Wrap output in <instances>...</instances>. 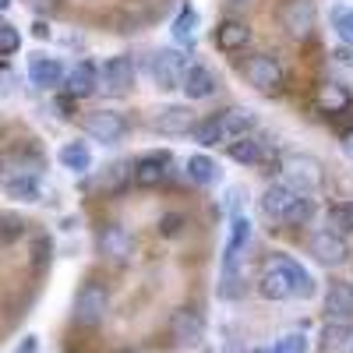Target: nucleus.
Segmentation results:
<instances>
[{
  "mask_svg": "<svg viewBox=\"0 0 353 353\" xmlns=\"http://www.w3.org/2000/svg\"><path fill=\"white\" fill-rule=\"evenodd\" d=\"M311 258L318 265H329V269H336V265H343L350 258V244L339 237V233L332 230H321L311 237Z\"/></svg>",
  "mask_w": 353,
  "mask_h": 353,
  "instance_id": "17",
  "label": "nucleus"
},
{
  "mask_svg": "<svg viewBox=\"0 0 353 353\" xmlns=\"http://www.w3.org/2000/svg\"><path fill=\"white\" fill-rule=\"evenodd\" d=\"M96 254H99L103 261L124 265V261H131V254H134V237H131L121 223H106V226L96 233Z\"/></svg>",
  "mask_w": 353,
  "mask_h": 353,
  "instance_id": "4",
  "label": "nucleus"
},
{
  "mask_svg": "<svg viewBox=\"0 0 353 353\" xmlns=\"http://www.w3.org/2000/svg\"><path fill=\"white\" fill-rule=\"evenodd\" d=\"M279 173H283L279 181H283L286 188H293L297 194H304V198L318 194L321 184H325L321 163L311 159V156H304V152H290V156H283V159H279Z\"/></svg>",
  "mask_w": 353,
  "mask_h": 353,
  "instance_id": "2",
  "label": "nucleus"
},
{
  "mask_svg": "<svg viewBox=\"0 0 353 353\" xmlns=\"http://www.w3.org/2000/svg\"><path fill=\"white\" fill-rule=\"evenodd\" d=\"M350 353H353V343H350Z\"/></svg>",
  "mask_w": 353,
  "mask_h": 353,
  "instance_id": "48",
  "label": "nucleus"
},
{
  "mask_svg": "<svg viewBox=\"0 0 353 353\" xmlns=\"http://www.w3.org/2000/svg\"><path fill=\"white\" fill-rule=\"evenodd\" d=\"M314 0H290V4L283 8V28L290 39H311L314 32Z\"/></svg>",
  "mask_w": 353,
  "mask_h": 353,
  "instance_id": "14",
  "label": "nucleus"
},
{
  "mask_svg": "<svg viewBox=\"0 0 353 353\" xmlns=\"http://www.w3.org/2000/svg\"><path fill=\"white\" fill-rule=\"evenodd\" d=\"M128 131H131L128 117H124V113H117V110H96V113H88V117H85V134H88V138H96V141H103V145L124 141Z\"/></svg>",
  "mask_w": 353,
  "mask_h": 353,
  "instance_id": "5",
  "label": "nucleus"
},
{
  "mask_svg": "<svg viewBox=\"0 0 353 353\" xmlns=\"http://www.w3.org/2000/svg\"><path fill=\"white\" fill-rule=\"evenodd\" d=\"M272 353H307V336L304 332H286L283 339H276Z\"/></svg>",
  "mask_w": 353,
  "mask_h": 353,
  "instance_id": "35",
  "label": "nucleus"
},
{
  "mask_svg": "<svg viewBox=\"0 0 353 353\" xmlns=\"http://www.w3.org/2000/svg\"><path fill=\"white\" fill-rule=\"evenodd\" d=\"M96 88H99V68L96 64H74L68 74H64V92L68 99H88V96H96Z\"/></svg>",
  "mask_w": 353,
  "mask_h": 353,
  "instance_id": "18",
  "label": "nucleus"
},
{
  "mask_svg": "<svg viewBox=\"0 0 353 353\" xmlns=\"http://www.w3.org/2000/svg\"><path fill=\"white\" fill-rule=\"evenodd\" d=\"M181 88H184V96L188 99H212L216 92H219V78H216V71L209 68V64H188V71H184V81H181Z\"/></svg>",
  "mask_w": 353,
  "mask_h": 353,
  "instance_id": "15",
  "label": "nucleus"
},
{
  "mask_svg": "<svg viewBox=\"0 0 353 353\" xmlns=\"http://www.w3.org/2000/svg\"><path fill=\"white\" fill-rule=\"evenodd\" d=\"M141 4H149V0H141ZM163 8H166V0H156V8L149 11V21H156V18H163Z\"/></svg>",
  "mask_w": 353,
  "mask_h": 353,
  "instance_id": "43",
  "label": "nucleus"
},
{
  "mask_svg": "<svg viewBox=\"0 0 353 353\" xmlns=\"http://www.w3.org/2000/svg\"><path fill=\"white\" fill-rule=\"evenodd\" d=\"M188 176H191L198 188H209V184L219 181V163L212 156H205V152H194L188 159Z\"/></svg>",
  "mask_w": 353,
  "mask_h": 353,
  "instance_id": "24",
  "label": "nucleus"
},
{
  "mask_svg": "<svg viewBox=\"0 0 353 353\" xmlns=\"http://www.w3.org/2000/svg\"><path fill=\"white\" fill-rule=\"evenodd\" d=\"M325 318L329 321H350L353 318V286L350 283H329V290H325Z\"/></svg>",
  "mask_w": 353,
  "mask_h": 353,
  "instance_id": "21",
  "label": "nucleus"
},
{
  "mask_svg": "<svg viewBox=\"0 0 353 353\" xmlns=\"http://www.w3.org/2000/svg\"><path fill=\"white\" fill-rule=\"evenodd\" d=\"M286 272H290V279H293V297H301V301H311L314 293H318V279L304 269L301 261H293V258H286Z\"/></svg>",
  "mask_w": 353,
  "mask_h": 353,
  "instance_id": "25",
  "label": "nucleus"
},
{
  "mask_svg": "<svg viewBox=\"0 0 353 353\" xmlns=\"http://www.w3.org/2000/svg\"><path fill=\"white\" fill-rule=\"evenodd\" d=\"M170 28H173V36L188 46V43L194 39V28H198V11H194L191 4H184V8H181V14L173 18V25H170Z\"/></svg>",
  "mask_w": 353,
  "mask_h": 353,
  "instance_id": "29",
  "label": "nucleus"
},
{
  "mask_svg": "<svg viewBox=\"0 0 353 353\" xmlns=\"http://www.w3.org/2000/svg\"><path fill=\"white\" fill-rule=\"evenodd\" d=\"M198 124V113L191 106H159L152 110L149 117V128L163 138H181V134H191V128Z\"/></svg>",
  "mask_w": 353,
  "mask_h": 353,
  "instance_id": "7",
  "label": "nucleus"
},
{
  "mask_svg": "<svg viewBox=\"0 0 353 353\" xmlns=\"http://www.w3.org/2000/svg\"><path fill=\"white\" fill-rule=\"evenodd\" d=\"M14 353H39V336H32V332H28L18 346H14Z\"/></svg>",
  "mask_w": 353,
  "mask_h": 353,
  "instance_id": "40",
  "label": "nucleus"
},
{
  "mask_svg": "<svg viewBox=\"0 0 353 353\" xmlns=\"http://www.w3.org/2000/svg\"><path fill=\"white\" fill-rule=\"evenodd\" d=\"M25 233V223L18 219V216H0V244H14L18 237Z\"/></svg>",
  "mask_w": 353,
  "mask_h": 353,
  "instance_id": "36",
  "label": "nucleus"
},
{
  "mask_svg": "<svg viewBox=\"0 0 353 353\" xmlns=\"http://www.w3.org/2000/svg\"><path fill=\"white\" fill-rule=\"evenodd\" d=\"M343 152H346V159H353V131H346V138H343Z\"/></svg>",
  "mask_w": 353,
  "mask_h": 353,
  "instance_id": "44",
  "label": "nucleus"
},
{
  "mask_svg": "<svg viewBox=\"0 0 353 353\" xmlns=\"http://www.w3.org/2000/svg\"><path fill=\"white\" fill-rule=\"evenodd\" d=\"M18 46H21L18 28H14L11 21L0 18V57H11V53H18Z\"/></svg>",
  "mask_w": 353,
  "mask_h": 353,
  "instance_id": "34",
  "label": "nucleus"
},
{
  "mask_svg": "<svg viewBox=\"0 0 353 353\" xmlns=\"http://www.w3.org/2000/svg\"><path fill=\"white\" fill-rule=\"evenodd\" d=\"M173 173V156L170 152H145L141 159L131 163V181L141 188H159Z\"/></svg>",
  "mask_w": 353,
  "mask_h": 353,
  "instance_id": "10",
  "label": "nucleus"
},
{
  "mask_svg": "<svg viewBox=\"0 0 353 353\" xmlns=\"http://www.w3.org/2000/svg\"><path fill=\"white\" fill-rule=\"evenodd\" d=\"M32 32H36V36H39V39H50V28H46V25H43V21H36V28H32Z\"/></svg>",
  "mask_w": 353,
  "mask_h": 353,
  "instance_id": "45",
  "label": "nucleus"
},
{
  "mask_svg": "<svg viewBox=\"0 0 353 353\" xmlns=\"http://www.w3.org/2000/svg\"><path fill=\"white\" fill-rule=\"evenodd\" d=\"M230 4H237V8H244V4H251V0H230Z\"/></svg>",
  "mask_w": 353,
  "mask_h": 353,
  "instance_id": "46",
  "label": "nucleus"
},
{
  "mask_svg": "<svg viewBox=\"0 0 353 353\" xmlns=\"http://www.w3.org/2000/svg\"><path fill=\"white\" fill-rule=\"evenodd\" d=\"M329 226L332 233H353V201H336L332 209H329Z\"/></svg>",
  "mask_w": 353,
  "mask_h": 353,
  "instance_id": "30",
  "label": "nucleus"
},
{
  "mask_svg": "<svg viewBox=\"0 0 353 353\" xmlns=\"http://www.w3.org/2000/svg\"><path fill=\"white\" fill-rule=\"evenodd\" d=\"M311 219H314V198H301V201H297V209L290 212L286 223H290V226H307Z\"/></svg>",
  "mask_w": 353,
  "mask_h": 353,
  "instance_id": "38",
  "label": "nucleus"
},
{
  "mask_svg": "<svg viewBox=\"0 0 353 353\" xmlns=\"http://www.w3.org/2000/svg\"><path fill=\"white\" fill-rule=\"evenodd\" d=\"M248 43H251V25H248L244 18H237V14L219 18V25H216V46H219L223 53L244 50Z\"/></svg>",
  "mask_w": 353,
  "mask_h": 353,
  "instance_id": "19",
  "label": "nucleus"
},
{
  "mask_svg": "<svg viewBox=\"0 0 353 353\" xmlns=\"http://www.w3.org/2000/svg\"><path fill=\"white\" fill-rule=\"evenodd\" d=\"M336 64L353 71V46H336Z\"/></svg>",
  "mask_w": 353,
  "mask_h": 353,
  "instance_id": "41",
  "label": "nucleus"
},
{
  "mask_svg": "<svg viewBox=\"0 0 353 353\" xmlns=\"http://www.w3.org/2000/svg\"><path fill=\"white\" fill-rule=\"evenodd\" d=\"M230 159L233 163H244V166H254V163H261V141L254 138V134H241L237 141H230Z\"/></svg>",
  "mask_w": 353,
  "mask_h": 353,
  "instance_id": "26",
  "label": "nucleus"
},
{
  "mask_svg": "<svg viewBox=\"0 0 353 353\" xmlns=\"http://www.w3.org/2000/svg\"><path fill=\"white\" fill-rule=\"evenodd\" d=\"M248 290V276H244V251H223V272H219V297L223 301H241Z\"/></svg>",
  "mask_w": 353,
  "mask_h": 353,
  "instance_id": "11",
  "label": "nucleus"
},
{
  "mask_svg": "<svg viewBox=\"0 0 353 353\" xmlns=\"http://www.w3.org/2000/svg\"><path fill=\"white\" fill-rule=\"evenodd\" d=\"M0 170H4V163H0Z\"/></svg>",
  "mask_w": 353,
  "mask_h": 353,
  "instance_id": "49",
  "label": "nucleus"
},
{
  "mask_svg": "<svg viewBox=\"0 0 353 353\" xmlns=\"http://www.w3.org/2000/svg\"><path fill=\"white\" fill-rule=\"evenodd\" d=\"M28 81L39 85V88H57L64 81V64L57 61V57L32 53V57H28Z\"/></svg>",
  "mask_w": 353,
  "mask_h": 353,
  "instance_id": "20",
  "label": "nucleus"
},
{
  "mask_svg": "<svg viewBox=\"0 0 353 353\" xmlns=\"http://www.w3.org/2000/svg\"><path fill=\"white\" fill-rule=\"evenodd\" d=\"M99 85L110 96H131L134 88V61L128 53H117L99 68Z\"/></svg>",
  "mask_w": 353,
  "mask_h": 353,
  "instance_id": "8",
  "label": "nucleus"
},
{
  "mask_svg": "<svg viewBox=\"0 0 353 353\" xmlns=\"http://www.w3.org/2000/svg\"><path fill=\"white\" fill-rule=\"evenodd\" d=\"M350 343H353L350 321H329L325 318V325H321V332H318V350L321 353H343V350H350Z\"/></svg>",
  "mask_w": 353,
  "mask_h": 353,
  "instance_id": "22",
  "label": "nucleus"
},
{
  "mask_svg": "<svg viewBox=\"0 0 353 353\" xmlns=\"http://www.w3.org/2000/svg\"><path fill=\"white\" fill-rule=\"evenodd\" d=\"M241 74H244V81H248V85H254V88H258V92H276V88L283 85V68L272 61V57H265V53L244 57Z\"/></svg>",
  "mask_w": 353,
  "mask_h": 353,
  "instance_id": "9",
  "label": "nucleus"
},
{
  "mask_svg": "<svg viewBox=\"0 0 353 353\" xmlns=\"http://www.w3.org/2000/svg\"><path fill=\"white\" fill-rule=\"evenodd\" d=\"M4 191H8V198H14V201H39V198H43V184H39V176H32V173H14V176H8Z\"/></svg>",
  "mask_w": 353,
  "mask_h": 353,
  "instance_id": "23",
  "label": "nucleus"
},
{
  "mask_svg": "<svg viewBox=\"0 0 353 353\" xmlns=\"http://www.w3.org/2000/svg\"><path fill=\"white\" fill-rule=\"evenodd\" d=\"M301 198H304V194H297L293 188H286L283 181H276V184H269V188L261 191V212L269 216V219H276V223H286L290 212L297 209Z\"/></svg>",
  "mask_w": 353,
  "mask_h": 353,
  "instance_id": "13",
  "label": "nucleus"
},
{
  "mask_svg": "<svg viewBox=\"0 0 353 353\" xmlns=\"http://www.w3.org/2000/svg\"><path fill=\"white\" fill-rule=\"evenodd\" d=\"M184 223H188L184 212H163L159 216V237H181Z\"/></svg>",
  "mask_w": 353,
  "mask_h": 353,
  "instance_id": "37",
  "label": "nucleus"
},
{
  "mask_svg": "<svg viewBox=\"0 0 353 353\" xmlns=\"http://www.w3.org/2000/svg\"><path fill=\"white\" fill-rule=\"evenodd\" d=\"M248 131H251V113L241 110V106H230V110H219L212 117H205V121H198L191 128V138L201 145V149H212V145L237 141Z\"/></svg>",
  "mask_w": 353,
  "mask_h": 353,
  "instance_id": "1",
  "label": "nucleus"
},
{
  "mask_svg": "<svg viewBox=\"0 0 353 353\" xmlns=\"http://www.w3.org/2000/svg\"><path fill=\"white\" fill-rule=\"evenodd\" d=\"M11 8V0H0V11H8Z\"/></svg>",
  "mask_w": 353,
  "mask_h": 353,
  "instance_id": "47",
  "label": "nucleus"
},
{
  "mask_svg": "<svg viewBox=\"0 0 353 353\" xmlns=\"http://www.w3.org/2000/svg\"><path fill=\"white\" fill-rule=\"evenodd\" d=\"M188 64H191L188 61V50H159L152 57V81H156V88H163V92L181 88Z\"/></svg>",
  "mask_w": 353,
  "mask_h": 353,
  "instance_id": "6",
  "label": "nucleus"
},
{
  "mask_svg": "<svg viewBox=\"0 0 353 353\" xmlns=\"http://www.w3.org/2000/svg\"><path fill=\"white\" fill-rule=\"evenodd\" d=\"M258 297H261V301H272V304L293 297V279H290V272H286V258H276L269 269L261 272V279H258Z\"/></svg>",
  "mask_w": 353,
  "mask_h": 353,
  "instance_id": "12",
  "label": "nucleus"
},
{
  "mask_svg": "<svg viewBox=\"0 0 353 353\" xmlns=\"http://www.w3.org/2000/svg\"><path fill=\"white\" fill-rule=\"evenodd\" d=\"M241 205H244V188L233 184V188L226 191V209H230L233 216H241Z\"/></svg>",
  "mask_w": 353,
  "mask_h": 353,
  "instance_id": "39",
  "label": "nucleus"
},
{
  "mask_svg": "<svg viewBox=\"0 0 353 353\" xmlns=\"http://www.w3.org/2000/svg\"><path fill=\"white\" fill-rule=\"evenodd\" d=\"M170 336L181 346H198L205 339V318L194 307H181L170 314Z\"/></svg>",
  "mask_w": 353,
  "mask_h": 353,
  "instance_id": "16",
  "label": "nucleus"
},
{
  "mask_svg": "<svg viewBox=\"0 0 353 353\" xmlns=\"http://www.w3.org/2000/svg\"><path fill=\"white\" fill-rule=\"evenodd\" d=\"M110 314V290L96 279H88L74 293V321L81 329H99Z\"/></svg>",
  "mask_w": 353,
  "mask_h": 353,
  "instance_id": "3",
  "label": "nucleus"
},
{
  "mask_svg": "<svg viewBox=\"0 0 353 353\" xmlns=\"http://www.w3.org/2000/svg\"><path fill=\"white\" fill-rule=\"evenodd\" d=\"M28 8H32L36 14H46V11H53L57 8V0H25Z\"/></svg>",
  "mask_w": 353,
  "mask_h": 353,
  "instance_id": "42",
  "label": "nucleus"
},
{
  "mask_svg": "<svg viewBox=\"0 0 353 353\" xmlns=\"http://www.w3.org/2000/svg\"><path fill=\"white\" fill-rule=\"evenodd\" d=\"M248 241H251V223H248L244 216H233V230H230V244H226V248L244 251Z\"/></svg>",
  "mask_w": 353,
  "mask_h": 353,
  "instance_id": "33",
  "label": "nucleus"
},
{
  "mask_svg": "<svg viewBox=\"0 0 353 353\" xmlns=\"http://www.w3.org/2000/svg\"><path fill=\"white\" fill-rule=\"evenodd\" d=\"M332 25H336V36L343 46H353V11L350 8H336L332 11Z\"/></svg>",
  "mask_w": 353,
  "mask_h": 353,
  "instance_id": "32",
  "label": "nucleus"
},
{
  "mask_svg": "<svg viewBox=\"0 0 353 353\" xmlns=\"http://www.w3.org/2000/svg\"><path fill=\"white\" fill-rule=\"evenodd\" d=\"M61 163L74 173H85L88 166H92V152H88V145L85 141H68L64 149H61Z\"/></svg>",
  "mask_w": 353,
  "mask_h": 353,
  "instance_id": "28",
  "label": "nucleus"
},
{
  "mask_svg": "<svg viewBox=\"0 0 353 353\" xmlns=\"http://www.w3.org/2000/svg\"><path fill=\"white\" fill-rule=\"evenodd\" d=\"M128 184H131V163H128V159L106 166V173H103V188H110V191H124Z\"/></svg>",
  "mask_w": 353,
  "mask_h": 353,
  "instance_id": "31",
  "label": "nucleus"
},
{
  "mask_svg": "<svg viewBox=\"0 0 353 353\" xmlns=\"http://www.w3.org/2000/svg\"><path fill=\"white\" fill-rule=\"evenodd\" d=\"M346 106H350V92H346L343 85L329 81V85L318 88V110H321V113H339V110H346Z\"/></svg>",
  "mask_w": 353,
  "mask_h": 353,
  "instance_id": "27",
  "label": "nucleus"
}]
</instances>
